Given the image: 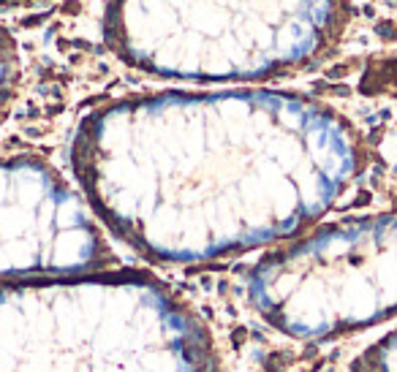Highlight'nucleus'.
<instances>
[{"mask_svg":"<svg viewBox=\"0 0 397 372\" xmlns=\"http://www.w3.org/2000/svg\"><path fill=\"white\" fill-rule=\"evenodd\" d=\"M74 168L90 207L158 261H209L289 236L356 168L338 112L286 90L155 92L82 122Z\"/></svg>","mask_w":397,"mask_h":372,"instance_id":"obj_1","label":"nucleus"},{"mask_svg":"<svg viewBox=\"0 0 397 372\" xmlns=\"http://www.w3.org/2000/svg\"><path fill=\"white\" fill-rule=\"evenodd\" d=\"M196 315L169 288L128 275L0 285V372H209Z\"/></svg>","mask_w":397,"mask_h":372,"instance_id":"obj_2","label":"nucleus"},{"mask_svg":"<svg viewBox=\"0 0 397 372\" xmlns=\"http://www.w3.org/2000/svg\"><path fill=\"white\" fill-rule=\"evenodd\" d=\"M346 25V0H109L114 55L152 76L251 82L321 57Z\"/></svg>","mask_w":397,"mask_h":372,"instance_id":"obj_3","label":"nucleus"},{"mask_svg":"<svg viewBox=\"0 0 397 372\" xmlns=\"http://www.w3.org/2000/svg\"><path fill=\"white\" fill-rule=\"evenodd\" d=\"M251 299L291 334H324L397 305V218L334 226L269 255Z\"/></svg>","mask_w":397,"mask_h":372,"instance_id":"obj_4","label":"nucleus"},{"mask_svg":"<svg viewBox=\"0 0 397 372\" xmlns=\"http://www.w3.org/2000/svg\"><path fill=\"white\" fill-rule=\"evenodd\" d=\"M96 209L41 160H0V275L66 277L104 266Z\"/></svg>","mask_w":397,"mask_h":372,"instance_id":"obj_5","label":"nucleus"},{"mask_svg":"<svg viewBox=\"0 0 397 372\" xmlns=\"http://www.w3.org/2000/svg\"><path fill=\"white\" fill-rule=\"evenodd\" d=\"M19 49L6 27H0V120L9 112L19 87Z\"/></svg>","mask_w":397,"mask_h":372,"instance_id":"obj_6","label":"nucleus"},{"mask_svg":"<svg viewBox=\"0 0 397 372\" xmlns=\"http://www.w3.org/2000/svg\"><path fill=\"white\" fill-rule=\"evenodd\" d=\"M25 3H38V0H0V6H25Z\"/></svg>","mask_w":397,"mask_h":372,"instance_id":"obj_7","label":"nucleus"}]
</instances>
